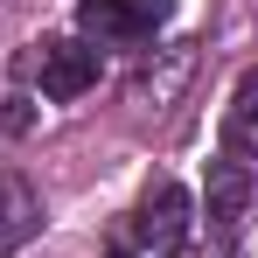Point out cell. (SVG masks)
<instances>
[{"instance_id": "obj_1", "label": "cell", "mask_w": 258, "mask_h": 258, "mask_svg": "<svg viewBox=\"0 0 258 258\" xmlns=\"http://www.w3.org/2000/svg\"><path fill=\"white\" fill-rule=\"evenodd\" d=\"M133 237L154 244V251H174V244L188 237V188H181L174 174H154V181H147V196H140V210H133Z\"/></svg>"}, {"instance_id": "obj_2", "label": "cell", "mask_w": 258, "mask_h": 258, "mask_svg": "<svg viewBox=\"0 0 258 258\" xmlns=\"http://www.w3.org/2000/svg\"><path fill=\"white\" fill-rule=\"evenodd\" d=\"M98 84V49L84 42H42V98L49 105H70Z\"/></svg>"}, {"instance_id": "obj_3", "label": "cell", "mask_w": 258, "mask_h": 258, "mask_svg": "<svg viewBox=\"0 0 258 258\" xmlns=\"http://www.w3.org/2000/svg\"><path fill=\"white\" fill-rule=\"evenodd\" d=\"M244 210H251V168L237 154H216L210 161V223L216 230H237Z\"/></svg>"}, {"instance_id": "obj_4", "label": "cell", "mask_w": 258, "mask_h": 258, "mask_svg": "<svg viewBox=\"0 0 258 258\" xmlns=\"http://www.w3.org/2000/svg\"><path fill=\"white\" fill-rule=\"evenodd\" d=\"M42 230V196L21 174H0V251H21Z\"/></svg>"}, {"instance_id": "obj_5", "label": "cell", "mask_w": 258, "mask_h": 258, "mask_svg": "<svg viewBox=\"0 0 258 258\" xmlns=\"http://www.w3.org/2000/svg\"><path fill=\"white\" fill-rule=\"evenodd\" d=\"M77 28L98 35V42H140V35H147V28L133 21L126 0H77Z\"/></svg>"}, {"instance_id": "obj_6", "label": "cell", "mask_w": 258, "mask_h": 258, "mask_svg": "<svg viewBox=\"0 0 258 258\" xmlns=\"http://www.w3.org/2000/svg\"><path fill=\"white\" fill-rule=\"evenodd\" d=\"M230 112H237V126H258V63L237 77V91H230Z\"/></svg>"}, {"instance_id": "obj_7", "label": "cell", "mask_w": 258, "mask_h": 258, "mask_svg": "<svg viewBox=\"0 0 258 258\" xmlns=\"http://www.w3.org/2000/svg\"><path fill=\"white\" fill-rule=\"evenodd\" d=\"M126 7H133V21H140L147 35H154V28H161V21L174 14V0H126Z\"/></svg>"}, {"instance_id": "obj_8", "label": "cell", "mask_w": 258, "mask_h": 258, "mask_svg": "<svg viewBox=\"0 0 258 258\" xmlns=\"http://www.w3.org/2000/svg\"><path fill=\"white\" fill-rule=\"evenodd\" d=\"M112 258H126V251H112Z\"/></svg>"}]
</instances>
